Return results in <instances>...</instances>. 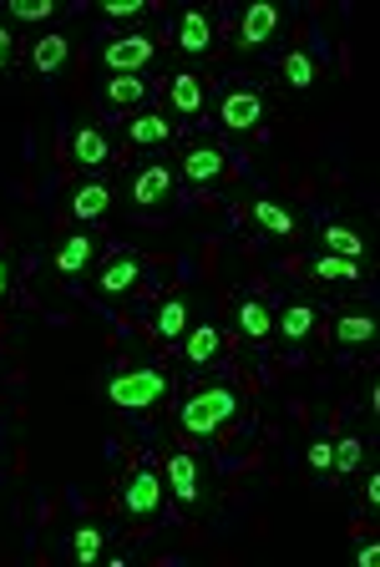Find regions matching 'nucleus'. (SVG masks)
<instances>
[{
    "label": "nucleus",
    "mask_w": 380,
    "mask_h": 567,
    "mask_svg": "<svg viewBox=\"0 0 380 567\" xmlns=\"http://www.w3.org/2000/svg\"><path fill=\"white\" fill-rule=\"evenodd\" d=\"M238 411H244V390H238L234 380H214V385H198L183 395L178 431L188 441H208V436H218L224 425H234Z\"/></svg>",
    "instance_id": "f257e3e1"
},
{
    "label": "nucleus",
    "mask_w": 380,
    "mask_h": 567,
    "mask_svg": "<svg viewBox=\"0 0 380 567\" xmlns=\"http://www.w3.org/2000/svg\"><path fill=\"white\" fill-rule=\"evenodd\" d=\"M167 390H173V375H167V365L153 360V365H132V370H122V375H112L107 405H117V411H127V415H143L167 401Z\"/></svg>",
    "instance_id": "f03ea898"
},
{
    "label": "nucleus",
    "mask_w": 380,
    "mask_h": 567,
    "mask_svg": "<svg viewBox=\"0 0 380 567\" xmlns=\"http://www.w3.org/2000/svg\"><path fill=\"white\" fill-rule=\"evenodd\" d=\"M163 502H167V482L157 476V466H137L127 476V486L117 492L122 517H132V522H153L163 512Z\"/></svg>",
    "instance_id": "7ed1b4c3"
},
{
    "label": "nucleus",
    "mask_w": 380,
    "mask_h": 567,
    "mask_svg": "<svg viewBox=\"0 0 380 567\" xmlns=\"http://www.w3.org/2000/svg\"><path fill=\"white\" fill-rule=\"evenodd\" d=\"M178 173H183V183H193V188H214V183L228 177V153L208 137H193V142H183Z\"/></svg>",
    "instance_id": "20e7f679"
},
{
    "label": "nucleus",
    "mask_w": 380,
    "mask_h": 567,
    "mask_svg": "<svg viewBox=\"0 0 380 567\" xmlns=\"http://www.w3.org/2000/svg\"><path fill=\"white\" fill-rule=\"evenodd\" d=\"M96 96H102L107 112L132 117V112H143V106L153 102V82H147V71H112V76L96 82Z\"/></svg>",
    "instance_id": "39448f33"
},
{
    "label": "nucleus",
    "mask_w": 380,
    "mask_h": 567,
    "mask_svg": "<svg viewBox=\"0 0 380 567\" xmlns=\"http://www.w3.org/2000/svg\"><path fill=\"white\" fill-rule=\"evenodd\" d=\"M143 274H147V264L137 259V254H127V248H117V254H107V259L96 264L92 289L102 299H127V295H137Z\"/></svg>",
    "instance_id": "423d86ee"
},
{
    "label": "nucleus",
    "mask_w": 380,
    "mask_h": 567,
    "mask_svg": "<svg viewBox=\"0 0 380 567\" xmlns=\"http://www.w3.org/2000/svg\"><path fill=\"white\" fill-rule=\"evenodd\" d=\"M173 193H178V173H173L167 163H137L132 167L127 198L137 203V208H167Z\"/></svg>",
    "instance_id": "0eeeda50"
},
{
    "label": "nucleus",
    "mask_w": 380,
    "mask_h": 567,
    "mask_svg": "<svg viewBox=\"0 0 380 567\" xmlns=\"http://www.w3.org/2000/svg\"><path fill=\"white\" fill-rule=\"evenodd\" d=\"M157 61V41L147 31H122L102 47V76L112 71H147Z\"/></svg>",
    "instance_id": "6e6552de"
},
{
    "label": "nucleus",
    "mask_w": 380,
    "mask_h": 567,
    "mask_svg": "<svg viewBox=\"0 0 380 567\" xmlns=\"http://www.w3.org/2000/svg\"><path fill=\"white\" fill-rule=\"evenodd\" d=\"M163 96H167V112H173V117L193 122V117H203V106H208V82H203V71L178 66V71H167Z\"/></svg>",
    "instance_id": "1a4fd4ad"
},
{
    "label": "nucleus",
    "mask_w": 380,
    "mask_h": 567,
    "mask_svg": "<svg viewBox=\"0 0 380 567\" xmlns=\"http://www.w3.org/2000/svg\"><path fill=\"white\" fill-rule=\"evenodd\" d=\"M264 92H254V86H228L224 96H218V127L224 132H259V122H264Z\"/></svg>",
    "instance_id": "9d476101"
},
{
    "label": "nucleus",
    "mask_w": 380,
    "mask_h": 567,
    "mask_svg": "<svg viewBox=\"0 0 380 567\" xmlns=\"http://www.w3.org/2000/svg\"><path fill=\"white\" fill-rule=\"evenodd\" d=\"M173 132H178V122H167L157 106H143V112L122 117V142L137 147V153H163L167 142H173Z\"/></svg>",
    "instance_id": "9b49d317"
},
{
    "label": "nucleus",
    "mask_w": 380,
    "mask_h": 567,
    "mask_svg": "<svg viewBox=\"0 0 380 567\" xmlns=\"http://www.w3.org/2000/svg\"><path fill=\"white\" fill-rule=\"evenodd\" d=\"M178 354H183V365H193V370L224 365L228 360V334L218 330V324H193V330L178 340Z\"/></svg>",
    "instance_id": "f8f14e48"
},
{
    "label": "nucleus",
    "mask_w": 380,
    "mask_h": 567,
    "mask_svg": "<svg viewBox=\"0 0 380 567\" xmlns=\"http://www.w3.org/2000/svg\"><path fill=\"white\" fill-rule=\"evenodd\" d=\"M173 47L183 56H214L218 51V21L208 11H183L178 25H173Z\"/></svg>",
    "instance_id": "ddd939ff"
},
{
    "label": "nucleus",
    "mask_w": 380,
    "mask_h": 567,
    "mask_svg": "<svg viewBox=\"0 0 380 567\" xmlns=\"http://www.w3.org/2000/svg\"><path fill=\"white\" fill-rule=\"evenodd\" d=\"M167 496H173L178 507H198V502H203L198 456H193V451H183V446L167 456Z\"/></svg>",
    "instance_id": "4468645a"
},
{
    "label": "nucleus",
    "mask_w": 380,
    "mask_h": 567,
    "mask_svg": "<svg viewBox=\"0 0 380 567\" xmlns=\"http://www.w3.org/2000/svg\"><path fill=\"white\" fill-rule=\"evenodd\" d=\"M112 203H117V188H112L107 177H86V183L72 188L66 208H72V218H82V224H102L112 213Z\"/></svg>",
    "instance_id": "2eb2a0df"
},
{
    "label": "nucleus",
    "mask_w": 380,
    "mask_h": 567,
    "mask_svg": "<svg viewBox=\"0 0 380 567\" xmlns=\"http://www.w3.org/2000/svg\"><path fill=\"white\" fill-rule=\"evenodd\" d=\"M112 157H117V147H112V137L102 127L82 122V127L72 132V163L76 167H86V173H102V167H112Z\"/></svg>",
    "instance_id": "dca6fc26"
},
{
    "label": "nucleus",
    "mask_w": 380,
    "mask_h": 567,
    "mask_svg": "<svg viewBox=\"0 0 380 567\" xmlns=\"http://www.w3.org/2000/svg\"><path fill=\"white\" fill-rule=\"evenodd\" d=\"M96 238L92 234H72V238H61L57 254H51V269H57V279H82L86 269L96 264Z\"/></svg>",
    "instance_id": "f3484780"
},
{
    "label": "nucleus",
    "mask_w": 380,
    "mask_h": 567,
    "mask_svg": "<svg viewBox=\"0 0 380 567\" xmlns=\"http://www.w3.org/2000/svg\"><path fill=\"white\" fill-rule=\"evenodd\" d=\"M315 330H320V309L309 305V299H289V305L274 315V334L285 344H305Z\"/></svg>",
    "instance_id": "a211bd4d"
},
{
    "label": "nucleus",
    "mask_w": 380,
    "mask_h": 567,
    "mask_svg": "<svg viewBox=\"0 0 380 567\" xmlns=\"http://www.w3.org/2000/svg\"><path fill=\"white\" fill-rule=\"evenodd\" d=\"M279 25H285V11H279V6H249V11L238 16V47L244 51H259L264 41H274V31H279Z\"/></svg>",
    "instance_id": "6ab92c4d"
},
{
    "label": "nucleus",
    "mask_w": 380,
    "mask_h": 567,
    "mask_svg": "<svg viewBox=\"0 0 380 567\" xmlns=\"http://www.w3.org/2000/svg\"><path fill=\"white\" fill-rule=\"evenodd\" d=\"M193 330V295H167L153 315V334L163 344H178Z\"/></svg>",
    "instance_id": "aec40b11"
},
{
    "label": "nucleus",
    "mask_w": 380,
    "mask_h": 567,
    "mask_svg": "<svg viewBox=\"0 0 380 567\" xmlns=\"http://www.w3.org/2000/svg\"><path fill=\"white\" fill-rule=\"evenodd\" d=\"M234 330L244 334L249 344H269L274 340V309L264 305V299H238L234 305Z\"/></svg>",
    "instance_id": "412c9836"
},
{
    "label": "nucleus",
    "mask_w": 380,
    "mask_h": 567,
    "mask_svg": "<svg viewBox=\"0 0 380 567\" xmlns=\"http://www.w3.org/2000/svg\"><path fill=\"white\" fill-rule=\"evenodd\" d=\"M66 61H72V35H66V31H41L37 41H31V71L57 76Z\"/></svg>",
    "instance_id": "4be33fe9"
},
{
    "label": "nucleus",
    "mask_w": 380,
    "mask_h": 567,
    "mask_svg": "<svg viewBox=\"0 0 380 567\" xmlns=\"http://www.w3.org/2000/svg\"><path fill=\"white\" fill-rule=\"evenodd\" d=\"M330 340L340 344V350H366V344L376 340V315H370V309H345L330 324Z\"/></svg>",
    "instance_id": "5701e85b"
},
{
    "label": "nucleus",
    "mask_w": 380,
    "mask_h": 567,
    "mask_svg": "<svg viewBox=\"0 0 380 567\" xmlns=\"http://www.w3.org/2000/svg\"><path fill=\"white\" fill-rule=\"evenodd\" d=\"M249 218L264 228V234H274V238H295L299 234V218L285 208V203H274V198L249 203Z\"/></svg>",
    "instance_id": "b1692460"
},
{
    "label": "nucleus",
    "mask_w": 380,
    "mask_h": 567,
    "mask_svg": "<svg viewBox=\"0 0 380 567\" xmlns=\"http://www.w3.org/2000/svg\"><path fill=\"white\" fill-rule=\"evenodd\" d=\"M279 76H285L289 92H309V86L320 82V61L309 56V51H285V61H279Z\"/></svg>",
    "instance_id": "393cba45"
},
{
    "label": "nucleus",
    "mask_w": 380,
    "mask_h": 567,
    "mask_svg": "<svg viewBox=\"0 0 380 567\" xmlns=\"http://www.w3.org/2000/svg\"><path fill=\"white\" fill-rule=\"evenodd\" d=\"M102 553H107V527H76L72 532V543H66V557L72 563H82V567H92V563H102Z\"/></svg>",
    "instance_id": "a878e982"
},
{
    "label": "nucleus",
    "mask_w": 380,
    "mask_h": 567,
    "mask_svg": "<svg viewBox=\"0 0 380 567\" xmlns=\"http://www.w3.org/2000/svg\"><path fill=\"white\" fill-rule=\"evenodd\" d=\"M325 254H340V259H356V264H366V238L356 234L350 224H325Z\"/></svg>",
    "instance_id": "bb28decb"
},
{
    "label": "nucleus",
    "mask_w": 380,
    "mask_h": 567,
    "mask_svg": "<svg viewBox=\"0 0 380 567\" xmlns=\"http://www.w3.org/2000/svg\"><path fill=\"white\" fill-rule=\"evenodd\" d=\"M360 274H366V264L340 259V254H320L309 264V279H330V284H360Z\"/></svg>",
    "instance_id": "cd10ccee"
},
{
    "label": "nucleus",
    "mask_w": 380,
    "mask_h": 567,
    "mask_svg": "<svg viewBox=\"0 0 380 567\" xmlns=\"http://www.w3.org/2000/svg\"><path fill=\"white\" fill-rule=\"evenodd\" d=\"M360 456H366V441H360V436H340V441H335V466H330V472H340V476L360 472Z\"/></svg>",
    "instance_id": "c85d7f7f"
},
{
    "label": "nucleus",
    "mask_w": 380,
    "mask_h": 567,
    "mask_svg": "<svg viewBox=\"0 0 380 567\" xmlns=\"http://www.w3.org/2000/svg\"><path fill=\"white\" fill-rule=\"evenodd\" d=\"M102 16H107V21H147L153 6H147V0H102Z\"/></svg>",
    "instance_id": "c756f323"
},
{
    "label": "nucleus",
    "mask_w": 380,
    "mask_h": 567,
    "mask_svg": "<svg viewBox=\"0 0 380 567\" xmlns=\"http://www.w3.org/2000/svg\"><path fill=\"white\" fill-rule=\"evenodd\" d=\"M61 6L57 0H11V21H51V16H57Z\"/></svg>",
    "instance_id": "7c9ffc66"
},
{
    "label": "nucleus",
    "mask_w": 380,
    "mask_h": 567,
    "mask_svg": "<svg viewBox=\"0 0 380 567\" xmlns=\"http://www.w3.org/2000/svg\"><path fill=\"white\" fill-rule=\"evenodd\" d=\"M16 61H21V35H16L11 25H0V76L16 71Z\"/></svg>",
    "instance_id": "2f4dec72"
},
{
    "label": "nucleus",
    "mask_w": 380,
    "mask_h": 567,
    "mask_svg": "<svg viewBox=\"0 0 380 567\" xmlns=\"http://www.w3.org/2000/svg\"><path fill=\"white\" fill-rule=\"evenodd\" d=\"M305 461H309V472H330L335 466V441H315V446L305 451Z\"/></svg>",
    "instance_id": "473e14b6"
},
{
    "label": "nucleus",
    "mask_w": 380,
    "mask_h": 567,
    "mask_svg": "<svg viewBox=\"0 0 380 567\" xmlns=\"http://www.w3.org/2000/svg\"><path fill=\"white\" fill-rule=\"evenodd\" d=\"M11 289H16V264L0 254V299H11Z\"/></svg>",
    "instance_id": "72a5a7b5"
},
{
    "label": "nucleus",
    "mask_w": 380,
    "mask_h": 567,
    "mask_svg": "<svg viewBox=\"0 0 380 567\" xmlns=\"http://www.w3.org/2000/svg\"><path fill=\"white\" fill-rule=\"evenodd\" d=\"M366 507H380V472L376 466L366 472Z\"/></svg>",
    "instance_id": "f704fd0d"
},
{
    "label": "nucleus",
    "mask_w": 380,
    "mask_h": 567,
    "mask_svg": "<svg viewBox=\"0 0 380 567\" xmlns=\"http://www.w3.org/2000/svg\"><path fill=\"white\" fill-rule=\"evenodd\" d=\"M356 563H360V567L380 563V543H360V547H356Z\"/></svg>",
    "instance_id": "c9c22d12"
}]
</instances>
